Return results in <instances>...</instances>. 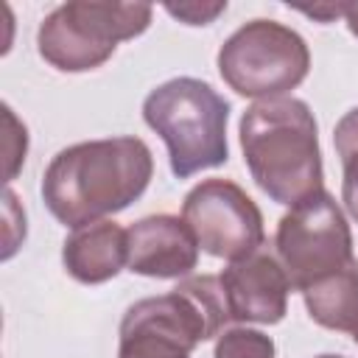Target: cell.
Listing matches in <instances>:
<instances>
[{
	"instance_id": "11",
	"label": "cell",
	"mask_w": 358,
	"mask_h": 358,
	"mask_svg": "<svg viewBox=\"0 0 358 358\" xmlns=\"http://www.w3.org/2000/svg\"><path fill=\"white\" fill-rule=\"evenodd\" d=\"M64 271L81 285H101L126 266V229L115 221H95L73 229L62 243Z\"/></svg>"
},
{
	"instance_id": "17",
	"label": "cell",
	"mask_w": 358,
	"mask_h": 358,
	"mask_svg": "<svg viewBox=\"0 0 358 358\" xmlns=\"http://www.w3.org/2000/svg\"><path fill=\"white\" fill-rule=\"evenodd\" d=\"M344 179H341V201L347 213L358 221V154L347 157L344 162Z\"/></svg>"
},
{
	"instance_id": "6",
	"label": "cell",
	"mask_w": 358,
	"mask_h": 358,
	"mask_svg": "<svg viewBox=\"0 0 358 358\" xmlns=\"http://www.w3.org/2000/svg\"><path fill=\"white\" fill-rule=\"evenodd\" d=\"M274 246L277 260L296 291H305L355 260L350 224L327 190L294 204L280 218Z\"/></svg>"
},
{
	"instance_id": "5",
	"label": "cell",
	"mask_w": 358,
	"mask_h": 358,
	"mask_svg": "<svg viewBox=\"0 0 358 358\" xmlns=\"http://www.w3.org/2000/svg\"><path fill=\"white\" fill-rule=\"evenodd\" d=\"M218 73L243 98H280L310 70L305 39L277 20H249L218 48Z\"/></svg>"
},
{
	"instance_id": "8",
	"label": "cell",
	"mask_w": 358,
	"mask_h": 358,
	"mask_svg": "<svg viewBox=\"0 0 358 358\" xmlns=\"http://www.w3.org/2000/svg\"><path fill=\"white\" fill-rule=\"evenodd\" d=\"M182 221L199 249L221 260H241L263 246V213L229 179H204L182 201Z\"/></svg>"
},
{
	"instance_id": "19",
	"label": "cell",
	"mask_w": 358,
	"mask_h": 358,
	"mask_svg": "<svg viewBox=\"0 0 358 358\" xmlns=\"http://www.w3.org/2000/svg\"><path fill=\"white\" fill-rule=\"evenodd\" d=\"M344 22L352 36H358V3H344Z\"/></svg>"
},
{
	"instance_id": "14",
	"label": "cell",
	"mask_w": 358,
	"mask_h": 358,
	"mask_svg": "<svg viewBox=\"0 0 358 358\" xmlns=\"http://www.w3.org/2000/svg\"><path fill=\"white\" fill-rule=\"evenodd\" d=\"M117 358H190V352L145 336H120Z\"/></svg>"
},
{
	"instance_id": "12",
	"label": "cell",
	"mask_w": 358,
	"mask_h": 358,
	"mask_svg": "<svg viewBox=\"0 0 358 358\" xmlns=\"http://www.w3.org/2000/svg\"><path fill=\"white\" fill-rule=\"evenodd\" d=\"M308 316L341 333H358V263L352 260L341 271L308 285L302 291Z\"/></svg>"
},
{
	"instance_id": "21",
	"label": "cell",
	"mask_w": 358,
	"mask_h": 358,
	"mask_svg": "<svg viewBox=\"0 0 358 358\" xmlns=\"http://www.w3.org/2000/svg\"><path fill=\"white\" fill-rule=\"evenodd\" d=\"M355 344H358V333H355Z\"/></svg>"
},
{
	"instance_id": "2",
	"label": "cell",
	"mask_w": 358,
	"mask_h": 358,
	"mask_svg": "<svg viewBox=\"0 0 358 358\" xmlns=\"http://www.w3.org/2000/svg\"><path fill=\"white\" fill-rule=\"evenodd\" d=\"M238 134L243 162L271 201L294 207L324 190L319 129L305 101L291 95L255 101Z\"/></svg>"
},
{
	"instance_id": "20",
	"label": "cell",
	"mask_w": 358,
	"mask_h": 358,
	"mask_svg": "<svg viewBox=\"0 0 358 358\" xmlns=\"http://www.w3.org/2000/svg\"><path fill=\"white\" fill-rule=\"evenodd\" d=\"M316 358H344V355H333V352H324V355H316Z\"/></svg>"
},
{
	"instance_id": "7",
	"label": "cell",
	"mask_w": 358,
	"mask_h": 358,
	"mask_svg": "<svg viewBox=\"0 0 358 358\" xmlns=\"http://www.w3.org/2000/svg\"><path fill=\"white\" fill-rule=\"evenodd\" d=\"M229 305L215 274L179 280L162 296H145L126 308L117 336H145L193 352L201 341L221 336L229 322Z\"/></svg>"
},
{
	"instance_id": "15",
	"label": "cell",
	"mask_w": 358,
	"mask_h": 358,
	"mask_svg": "<svg viewBox=\"0 0 358 358\" xmlns=\"http://www.w3.org/2000/svg\"><path fill=\"white\" fill-rule=\"evenodd\" d=\"M165 11L171 17H176L179 22H185V25H210V22H215L218 14L227 11V0H215V3H196V0H190V3H179V6L168 3Z\"/></svg>"
},
{
	"instance_id": "3",
	"label": "cell",
	"mask_w": 358,
	"mask_h": 358,
	"mask_svg": "<svg viewBox=\"0 0 358 358\" xmlns=\"http://www.w3.org/2000/svg\"><path fill=\"white\" fill-rule=\"evenodd\" d=\"M143 120L162 137L176 179L218 168L229 157V101L201 78L179 76L154 87L143 101Z\"/></svg>"
},
{
	"instance_id": "16",
	"label": "cell",
	"mask_w": 358,
	"mask_h": 358,
	"mask_svg": "<svg viewBox=\"0 0 358 358\" xmlns=\"http://www.w3.org/2000/svg\"><path fill=\"white\" fill-rule=\"evenodd\" d=\"M333 143H336V154L344 162L347 157L358 154V106L344 112V117L336 123L333 129Z\"/></svg>"
},
{
	"instance_id": "13",
	"label": "cell",
	"mask_w": 358,
	"mask_h": 358,
	"mask_svg": "<svg viewBox=\"0 0 358 358\" xmlns=\"http://www.w3.org/2000/svg\"><path fill=\"white\" fill-rule=\"evenodd\" d=\"M213 358H277V347L266 333L241 324L218 336Z\"/></svg>"
},
{
	"instance_id": "10",
	"label": "cell",
	"mask_w": 358,
	"mask_h": 358,
	"mask_svg": "<svg viewBox=\"0 0 358 358\" xmlns=\"http://www.w3.org/2000/svg\"><path fill=\"white\" fill-rule=\"evenodd\" d=\"M199 263V243L187 224L159 213L134 221L126 229V268L154 280L187 277Z\"/></svg>"
},
{
	"instance_id": "9",
	"label": "cell",
	"mask_w": 358,
	"mask_h": 358,
	"mask_svg": "<svg viewBox=\"0 0 358 358\" xmlns=\"http://www.w3.org/2000/svg\"><path fill=\"white\" fill-rule=\"evenodd\" d=\"M221 285L227 294L229 316L235 322L277 324L288 310V274L266 249L232 260L221 271Z\"/></svg>"
},
{
	"instance_id": "4",
	"label": "cell",
	"mask_w": 358,
	"mask_h": 358,
	"mask_svg": "<svg viewBox=\"0 0 358 358\" xmlns=\"http://www.w3.org/2000/svg\"><path fill=\"white\" fill-rule=\"evenodd\" d=\"M151 17L154 8L145 3H62L39 22L36 50L62 73L95 70L112 59L117 42L140 36Z\"/></svg>"
},
{
	"instance_id": "1",
	"label": "cell",
	"mask_w": 358,
	"mask_h": 358,
	"mask_svg": "<svg viewBox=\"0 0 358 358\" xmlns=\"http://www.w3.org/2000/svg\"><path fill=\"white\" fill-rule=\"evenodd\" d=\"M151 176V148L140 137L120 134L62 148L45 168L39 190L50 215L78 229L126 210L145 193Z\"/></svg>"
},
{
	"instance_id": "18",
	"label": "cell",
	"mask_w": 358,
	"mask_h": 358,
	"mask_svg": "<svg viewBox=\"0 0 358 358\" xmlns=\"http://www.w3.org/2000/svg\"><path fill=\"white\" fill-rule=\"evenodd\" d=\"M305 17H313L319 22H333L338 17H344V3H319V6H299L296 8Z\"/></svg>"
}]
</instances>
